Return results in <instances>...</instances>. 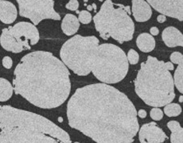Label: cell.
<instances>
[{
    "label": "cell",
    "mask_w": 183,
    "mask_h": 143,
    "mask_svg": "<svg viewBox=\"0 0 183 143\" xmlns=\"http://www.w3.org/2000/svg\"><path fill=\"white\" fill-rule=\"evenodd\" d=\"M67 117L72 128L96 143H131L139 130L131 101L103 83L77 89L67 104Z\"/></svg>",
    "instance_id": "1"
},
{
    "label": "cell",
    "mask_w": 183,
    "mask_h": 143,
    "mask_svg": "<svg viewBox=\"0 0 183 143\" xmlns=\"http://www.w3.org/2000/svg\"><path fill=\"white\" fill-rule=\"evenodd\" d=\"M14 91L44 109L60 107L70 94L69 72L53 54L34 51L22 58L15 69Z\"/></svg>",
    "instance_id": "2"
},
{
    "label": "cell",
    "mask_w": 183,
    "mask_h": 143,
    "mask_svg": "<svg viewBox=\"0 0 183 143\" xmlns=\"http://www.w3.org/2000/svg\"><path fill=\"white\" fill-rule=\"evenodd\" d=\"M62 61L75 74L87 76L92 73L106 84L120 82L128 74V57L121 48L113 44L100 45L95 36L75 35L62 45Z\"/></svg>",
    "instance_id": "3"
},
{
    "label": "cell",
    "mask_w": 183,
    "mask_h": 143,
    "mask_svg": "<svg viewBox=\"0 0 183 143\" xmlns=\"http://www.w3.org/2000/svg\"><path fill=\"white\" fill-rule=\"evenodd\" d=\"M0 143H72L63 129L46 118L11 106L0 107Z\"/></svg>",
    "instance_id": "4"
},
{
    "label": "cell",
    "mask_w": 183,
    "mask_h": 143,
    "mask_svg": "<svg viewBox=\"0 0 183 143\" xmlns=\"http://www.w3.org/2000/svg\"><path fill=\"white\" fill-rule=\"evenodd\" d=\"M134 83L138 97L151 107H163L175 97L174 80L165 62L151 56L141 64Z\"/></svg>",
    "instance_id": "5"
},
{
    "label": "cell",
    "mask_w": 183,
    "mask_h": 143,
    "mask_svg": "<svg viewBox=\"0 0 183 143\" xmlns=\"http://www.w3.org/2000/svg\"><path fill=\"white\" fill-rule=\"evenodd\" d=\"M129 6L106 0L93 18L96 31L103 39L111 37L119 43L131 41L135 33Z\"/></svg>",
    "instance_id": "6"
},
{
    "label": "cell",
    "mask_w": 183,
    "mask_h": 143,
    "mask_svg": "<svg viewBox=\"0 0 183 143\" xmlns=\"http://www.w3.org/2000/svg\"><path fill=\"white\" fill-rule=\"evenodd\" d=\"M39 39L38 30L34 24L20 21L2 30L0 44L5 50L18 54L31 49L32 45L38 42Z\"/></svg>",
    "instance_id": "7"
},
{
    "label": "cell",
    "mask_w": 183,
    "mask_h": 143,
    "mask_svg": "<svg viewBox=\"0 0 183 143\" xmlns=\"http://www.w3.org/2000/svg\"><path fill=\"white\" fill-rule=\"evenodd\" d=\"M19 15L29 18L34 26L44 19L60 20L61 16L53 8V0H18Z\"/></svg>",
    "instance_id": "8"
},
{
    "label": "cell",
    "mask_w": 183,
    "mask_h": 143,
    "mask_svg": "<svg viewBox=\"0 0 183 143\" xmlns=\"http://www.w3.org/2000/svg\"><path fill=\"white\" fill-rule=\"evenodd\" d=\"M147 2L164 16L183 20L182 0H148Z\"/></svg>",
    "instance_id": "9"
},
{
    "label": "cell",
    "mask_w": 183,
    "mask_h": 143,
    "mask_svg": "<svg viewBox=\"0 0 183 143\" xmlns=\"http://www.w3.org/2000/svg\"><path fill=\"white\" fill-rule=\"evenodd\" d=\"M138 130V139L141 143H162L167 138L163 130L154 122L144 124Z\"/></svg>",
    "instance_id": "10"
},
{
    "label": "cell",
    "mask_w": 183,
    "mask_h": 143,
    "mask_svg": "<svg viewBox=\"0 0 183 143\" xmlns=\"http://www.w3.org/2000/svg\"><path fill=\"white\" fill-rule=\"evenodd\" d=\"M131 2L132 15L137 21L143 22L151 18L152 10L147 2L143 0H133Z\"/></svg>",
    "instance_id": "11"
},
{
    "label": "cell",
    "mask_w": 183,
    "mask_h": 143,
    "mask_svg": "<svg viewBox=\"0 0 183 143\" xmlns=\"http://www.w3.org/2000/svg\"><path fill=\"white\" fill-rule=\"evenodd\" d=\"M162 40L166 46L168 47H176L182 46L183 36L180 30L173 26H169L162 31Z\"/></svg>",
    "instance_id": "12"
},
{
    "label": "cell",
    "mask_w": 183,
    "mask_h": 143,
    "mask_svg": "<svg viewBox=\"0 0 183 143\" xmlns=\"http://www.w3.org/2000/svg\"><path fill=\"white\" fill-rule=\"evenodd\" d=\"M17 8L9 1H0V21L5 24L13 23L17 18Z\"/></svg>",
    "instance_id": "13"
},
{
    "label": "cell",
    "mask_w": 183,
    "mask_h": 143,
    "mask_svg": "<svg viewBox=\"0 0 183 143\" xmlns=\"http://www.w3.org/2000/svg\"><path fill=\"white\" fill-rule=\"evenodd\" d=\"M80 28V22L77 16L72 14H67L62 19V30L67 36L73 35Z\"/></svg>",
    "instance_id": "14"
},
{
    "label": "cell",
    "mask_w": 183,
    "mask_h": 143,
    "mask_svg": "<svg viewBox=\"0 0 183 143\" xmlns=\"http://www.w3.org/2000/svg\"><path fill=\"white\" fill-rule=\"evenodd\" d=\"M136 45L142 52L149 53L155 47V40L153 36L147 33L139 34L136 39Z\"/></svg>",
    "instance_id": "15"
},
{
    "label": "cell",
    "mask_w": 183,
    "mask_h": 143,
    "mask_svg": "<svg viewBox=\"0 0 183 143\" xmlns=\"http://www.w3.org/2000/svg\"><path fill=\"white\" fill-rule=\"evenodd\" d=\"M167 127L171 131L170 142L183 143V129L180 123L177 121H170L167 123Z\"/></svg>",
    "instance_id": "16"
},
{
    "label": "cell",
    "mask_w": 183,
    "mask_h": 143,
    "mask_svg": "<svg viewBox=\"0 0 183 143\" xmlns=\"http://www.w3.org/2000/svg\"><path fill=\"white\" fill-rule=\"evenodd\" d=\"M14 88L11 83L3 78H0V102L9 100L13 95Z\"/></svg>",
    "instance_id": "17"
},
{
    "label": "cell",
    "mask_w": 183,
    "mask_h": 143,
    "mask_svg": "<svg viewBox=\"0 0 183 143\" xmlns=\"http://www.w3.org/2000/svg\"><path fill=\"white\" fill-rule=\"evenodd\" d=\"M174 84L178 90L179 92H183V62L178 64L174 76Z\"/></svg>",
    "instance_id": "18"
},
{
    "label": "cell",
    "mask_w": 183,
    "mask_h": 143,
    "mask_svg": "<svg viewBox=\"0 0 183 143\" xmlns=\"http://www.w3.org/2000/svg\"><path fill=\"white\" fill-rule=\"evenodd\" d=\"M164 113L169 117H176L181 113V107L178 103L170 102L164 107Z\"/></svg>",
    "instance_id": "19"
},
{
    "label": "cell",
    "mask_w": 183,
    "mask_h": 143,
    "mask_svg": "<svg viewBox=\"0 0 183 143\" xmlns=\"http://www.w3.org/2000/svg\"><path fill=\"white\" fill-rule=\"evenodd\" d=\"M79 22H81L83 24H88L92 21V15L89 11H81L79 13L78 17Z\"/></svg>",
    "instance_id": "20"
},
{
    "label": "cell",
    "mask_w": 183,
    "mask_h": 143,
    "mask_svg": "<svg viewBox=\"0 0 183 143\" xmlns=\"http://www.w3.org/2000/svg\"><path fill=\"white\" fill-rule=\"evenodd\" d=\"M128 60L131 64H136L139 60V56L135 49H130L128 53Z\"/></svg>",
    "instance_id": "21"
},
{
    "label": "cell",
    "mask_w": 183,
    "mask_h": 143,
    "mask_svg": "<svg viewBox=\"0 0 183 143\" xmlns=\"http://www.w3.org/2000/svg\"><path fill=\"white\" fill-rule=\"evenodd\" d=\"M151 117L152 119L155 120V121H159L163 117V112L159 108L155 107L151 111Z\"/></svg>",
    "instance_id": "22"
},
{
    "label": "cell",
    "mask_w": 183,
    "mask_h": 143,
    "mask_svg": "<svg viewBox=\"0 0 183 143\" xmlns=\"http://www.w3.org/2000/svg\"><path fill=\"white\" fill-rule=\"evenodd\" d=\"M170 60H171V63H174V64H180L181 62H183L182 54L179 52H174L170 55Z\"/></svg>",
    "instance_id": "23"
},
{
    "label": "cell",
    "mask_w": 183,
    "mask_h": 143,
    "mask_svg": "<svg viewBox=\"0 0 183 143\" xmlns=\"http://www.w3.org/2000/svg\"><path fill=\"white\" fill-rule=\"evenodd\" d=\"M65 7L70 11H77L79 7V2L77 0H71L66 4Z\"/></svg>",
    "instance_id": "24"
},
{
    "label": "cell",
    "mask_w": 183,
    "mask_h": 143,
    "mask_svg": "<svg viewBox=\"0 0 183 143\" xmlns=\"http://www.w3.org/2000/svg\"><path fill=\"white\" fill-rule=\"evenodd\" d=\"M2 65L4 68L10 69L13 65V60L10 57H4L2 59Z\"/></svg>",
    "instance_id": "25"
},
{
    "label": "cell",
    "mask_w": 183,
    "mask_h": 143,
    "mask_svg": "<svg viewBox=\"0 0 183 143\" xmlns=\"http://www.w3.org/2000/svg\"><path fill=\"white\" fill-rule=\"evenodd\" d=\"M165 67H166V68L168 71H171V70H174V69H175V66H174V64H173L170 61L165 63Z\"/></svg>",
    "instance_id": "26"
},
{
    "label": "cell",
    "mask_w": 183,
    "mask_h": 143,
    "mask_svg": "<svg viewBox=\"0 0 183 143\" xmlns=\"http://www.w3.org/2000/svg\"><path fill=\"white\" fill-rule=\"evenodd\" d=\"M158 33H159V30H158V29L157 27H155V26H154V27L151 28V36H156V35H158Z\"/></svg>",
    "instance_id": "27"
},
{
    "label": "cell",
    "mask_w": 183,
    "mask_h": 143,
    "mask_svg": "<svg viewBox=\"0 0 183 143\" xmlns=\"http://www.w3.org/2000/svg\"><path fill=\"white\" fill-rule=\"evenodd\" d=\"M137 115H138L139 116L141 119H144V118L147 117V111L143 109H141L138 111V112Z\"/></svg>",
    "instance_id": "28"
},
{
    "label": "cell",
    "mask_w": 183,
    "mask_h": 143,
    "mask_svg": "<svg viewBox=\"0 0 183 143\" xmlns=\"http://www.w3.org/2000/svg\"><path fill=\"white\" fill-rule=\"evenodd\" d=\"M157 20L159 23H163L164 21H166V16H164V15H160L157 17Z\"/></svg>",
    "instance_id": "29"
},
{
    "label": "cell",
    "mask_w": 183,
    "mask_h": 143,
    "mask_svg": "<svg viewBox=\"0 0 183 143\" xmlns=\"http://www.w3.org/2000/svg\"><path fill=\"white\" fill-rule=\"evenodd\" d=\"M87 10H88V11H92L93 9H92V7L91 5H88V6H87Z\"/></svg>",
    "instance_id": "30"
},
{
    "label": "cell",
    "mask_w": 183,
    "mask_h": 143,
    "mask_svg": "<svg viewBox=\"0 0 183 143\" xmlns=\"http://www.w3.org/2000/svg\"><path fill=\"white\" fill-rule=\"evenodd\" d=\"M92 9H93V10H95V11H96V3H93V4L92 5Z\"/></svg>",
    "instance_id": "31"
},
{
    "label": "cell",
    "mask_w": 183,
    "mask_h": 143,
    "mask_svg": "<svg viewBox=\"0 0 183 143\" xmlns=\"http://www.w3.org/2000/svg\"><path fill=\"white\" fill-rule=\"evenodd\" d=\"M179 101H180V102H182V96H180V98H179Z\"/></svg>",
    "instance_id": "32"
},
{
    "label": "cell",
    "mask_w": 183,
    "mask_h": 143,
    "mask_svg": "<svg viewBox=\"0 0 183 143\" xmlns=\"http://www.w3.org/2000/svg\"><path fill=\"white\" fill-rule=\"evenodd\" d=\"M59 122H62V118H60V119H59Z\"/></svg>",
    "instance_id": "33"
},
{
    "label": "cell",
    "mask_w": 183,
    "mask_h": 143,
    "mask_svg": "<svg viewBox=\"0 0 183 143\" xmlns=\"http://www.w3.org/2000/svg\"><path fill=\"white\" fill-rule=\"evenodd\" d=\"M74 143H79V142H74Z\"/></svg>",
    "instance_id": "34"
}]
</instances>
